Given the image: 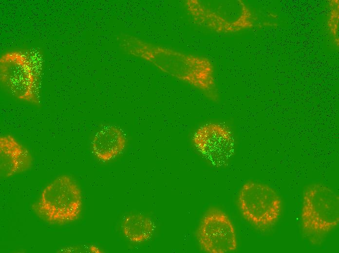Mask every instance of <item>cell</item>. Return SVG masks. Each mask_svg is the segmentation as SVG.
<instances>
[{"label": "cell", "instance_id": "6da1fadb", "mask_svg": "<svg viewBox=\"0 0 339 253\" xmlns=\"http://www.w3.org/2000/svg\"><path fill=\"white\" fill-rule=\"evenodd\" d=\"M132 40L143 51L130 54L149 61L162 72L190 85L211 100H218L214 68L208 58L144 42L136 37Z\"/></svg>", "mask_w": 339, "mask_h": 253}, {"label": "cell", "instance_id": "7a4b0ae2", "mask_svg": "<svg viewBox=\"0 0 339 253\" xmlns=\"http://www.w3.org/2000/svg\"><path fill=\"white\" fill-rule=\"evenodd\" d=\"M185 7L194 24L214 33H234L255 26L252 11L241 0H187Z\"/></svg>", "mask_w": 339, "mask_h": 253}, {"label": "cell", "instance_id": "3957f363", "mask_svg": "<svg viewBox=\"0 0 339 253\" xmlns=\"http://www.w3.org/2000/svg\"><path fill=\"white\" fill-rule=\"evenodd\" d=\"M339 222V197L321 183L309 185L302 197L301 225L303 235L313 244L322 243Z\"/></svg>", "mask_w": 339, "mask_h": 253}, {"label": "cell", "instance_id": "277c9868", "mask_svg": "<svg viewBox=\"0 0 339 253\" xmlns=\"http://www.w3.org/2000/svg\"><path fill=\"white\" fill-rule=\"evenodd\" d=\"M82 200L81 190L75 181L69 175H61L44 188L33 208L47 222L61 225L78 219Z\"/></svg>", "mask_w": 339, "mask_h": 253}, {"label": "cell", "instance_id": "5b68a950", "mask_svg": "<svg viewBox=\"0 0 339 253\" xmlns=\"http://www.w3.org/2000/svg\"><path fill=\"white\" fill-rule=\"evenodd\" d=\"M238 205L244 218L261 231L274 227L282 211V199L278 193L267 184L253 181L242 186Z\"/></svg>", "mask_w": 339, "mask_h": 253}, {"label": "cell", "instance_id": "8992f818", "mask_svg": "<svg viewBox=\"0 0 339 253\" xmlns=\"http://www.w3.org/2000/svg\"><path fill=\"white\" fill-rule=\"evenodd\" d=\"M197 237L203 250L209 253H226L237 248L233 223L222 210L212 208L203 217L197 230Z\"/></svg>", "mask_w": 339, "mask_h": 253}, {"label": "cell", "instance_id": "52a82bcc", "mask_svg": "<svg viewBox=\"0 0 339 253\" xmlns=\"http://www.w3.org/2000/svg\"><path fill=\"white\" fill-rule=\"evenodd\" d=\"M192 141L201 154L215 166L223 164L229 156L233 144L230 130L219 123H207L199 127Z\"/></svg>", "mask_w": 339, "mask_h": 253}, {"label": "cell", "instance_id": "ba28073f", "mask_svg": "<svg viewBox=\"0 0 339 253\" xmlns=\"http://www.w3.org/2000/svg\"><path fill=\"white\" fill-rule=\"evenodd\" d=\"M33 159L28 149L10 134L0 137L1 177L10 178L29 170Z\"/></svg>", "mask_w": 339, "mask_h": 253}, {"label": "cell", "instance_id": "9c48e42d", "mask_svg": "<svg viewBox=\"0 0 339 253\" xmlns=\"http://www.w3.org/2000/svg\"><path fill=\"white\" fill-rule=\"evenodd\" d=\"M1 80L9 90L22 100L38 105L37 79L27 65L10 66L2 68Z\"/></svg>", "mask_w": 339, "mask_h": 253}, {"label": "cell", "instance_id": "30bf717a", "mask_svg": "<svg viewBox=\"0 0 339 253\" xmlns=\"http://www.w3.org/2000/svg\"><path fill=\"white\" fill-rule=\"evenodd\" d=\"M126 140L122 131L112 125L105 126L94 135L92 148L94 155L99 161H110L125 149Z\"/></svg>", "mask_w": 339, "mask_h": 253}, {"label": "cell", "instance_id": "8fae6325", "mask_svg": "<svg viewBox=\"0 0 339 253\" xmlns=\"http://www.w3.org/2000/svg\"><path fill=\"white\" fill-rule=\"evenodd\" d=\"M122 230L125 236L130 241L141 243L151 237L154 226L149 217L140 214H132L124 219Z\"/></svg>", "mask_w": 339, "mask_h": 253}]
</instances>
